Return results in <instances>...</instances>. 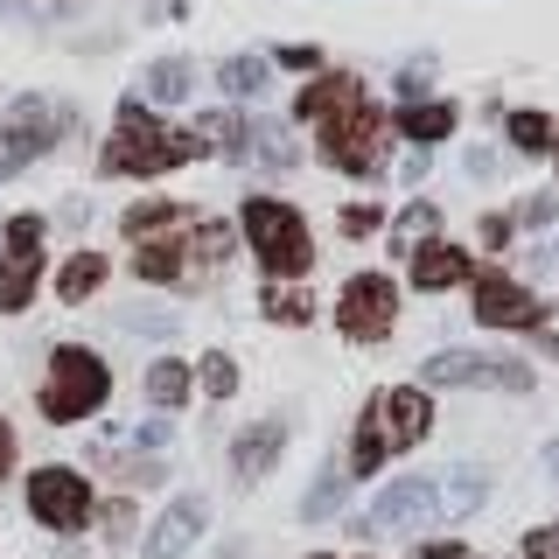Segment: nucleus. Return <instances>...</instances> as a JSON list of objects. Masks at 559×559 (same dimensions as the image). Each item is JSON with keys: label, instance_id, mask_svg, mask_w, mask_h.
I'll return each instance as SVG.
<instances>
[{"label": "nucleus", "instance_id": "1", "mask_svg": "<svg viewBox=\"0 0 559 559\" xmlns=\"http://www.w3.org/2000/svg\"><path fill=\"white\" fill-rule=\"evenodd\" d=\"M197 154H203V140L189 127H168L147 98H127L98 162H105V175H168V168L197 162Z\"/></svg>", "mask_w": 559, "mask_h": 559}, {"label": "nucleus", "instance_id": "2", "mask_svg": "<svg viewBox=\"0 0 559 559\" xmlns=\"http://www.w3.org/2000/svg\"><path fill=\"white\" fill-rule=\"evenodd\" d=\"M427 427H433L427 392H413V384H384V392H371V406H364V419H357V441H349V476H378L399 448L427 441Z\"/></svg>", "mask_w": 559, "mask_h": 559}, {"label": "nucleus", "instance_id": "3", "mask_svg": "<svg viewBox=\"0 0 559 559\" xmlns=\"http://www.w3.org/2000/svg\"><path fill=\"white\" fill-rule=\"evenodd\" d=\"M112 399V371H105L98 349L84 343H57L49 349V378H43V419L49 427H78Z\"/></svg>", "mask_w": 559, "mask_h": 559}, {"label": "nucleus", "instance_id": "4", "mask_svg": "<svg viewBox=\"0 0 559 559\" xmlns=\"http://www.w3.org/2000/svg\"><path fill=\"white\" fill-rule=\"evenodd\" d=\"M238 224H245V245H252V259H259L273 280H301V273L314 266V238H308V224H301V210H294V203L252 197Z\"/></svg>", "mask_w": 559, "mask_h": 559}, {"label": "nucleus", "instance_id": "5", "mask_svg": "<svg viewBox=\"0 0 559 559\" xmlns=\"http://www.w3.org/2000/svg\"><path fill=\"white\" fill-rule=\"evenodd\" d=\"M322 127V162H336L343 175H378L384 168V140H392V119L378 112L364 92H349L329 119H314Z\"/></svg>", "mask_w": 559, "mask_h": 559}, {"label": "nucleus", "instance_id": "6", "mask_svg": "<svg viewBox=\"0 0 559 559\" xmlns=\"http://www.w3.org/2000/svg\"><path fill=\"white\" fill-rule=\"evenodd\" d=\"M63 105L57 98H14L8 105V119H0V175H22L28 162H43V154L49 147H57V140H63Z\"/></svg>", "mask_w": 559, "mask_h": 559}, {"label": "nucleus", "instance_id": "7", "mask_svg": "<svg viewBox=\"0 0 559 559\" xmlns=\"http://www.w3.org/2000/svg\"><path fill=\"white\" fill-rule=\"evenodd\" d=\"M28 518L43 524V532H84V524H92V483L63 462L35 468L28 476Z\"/></svg>", "mask_w": 559, "mask_h": 559}, {"label": "nucleus", "instance_id": "8", "mask_svg": "<svg viewBox=\"0 0 559 559\" xmlns=\"http://www.w3.org/2000/svg\"><path fill=\"white\" fill-rule=\"evenodd\" d=\"M392 322H399V287H392L384 273H357V280L336 294V329H343L349 343L392 336Z\"/></svg>", "mask_w": 559, "mask_h": 559}, {"label": "nucleus", "instance_id": "9", "mask_svg": "<svg viewBox=\"0 0 559 559\" xmlns=\"http://www.w3.org/2000/svg\"><path fill=\"white\" fill-rule=\"evenodd\" d=\"M427 384H483V392H532V364L518 357H476V349H441L427 357Z\"/></svg>", "mask_w": 559, "mask_h": 559}, {"label": "nucleus", "instance_id": "10", "mask_svg": "<svg viewBox=\"0 0 559 559\" xmlns=\"http://www.w3.org/2000/svg\"><path fill=\"white\" fill-rule=\"evenodd\" d=\"M476 322L483 329H538L546 322V301H538L532 287H518V280H503V273H483L476 280Z\"/></svg>", "mask_w": 559, "mask_h": 559}, {"label": "nucleus", "instance_id": "11", "mask_svg": "<svg viewBox=\"0 0 559 559\" xmlns=\"http://www.w3.org/2000/svg\"><path fill=\"white\" fill-rule=\"evenodd\" d=\"M203 524H210V503L203 497H175L168 511L147 524V538H140V546H147V559H182L203 538Z\"/></svg>", "mask_w": 559, "mask_h": 559}, {"label": "nucleus", "instance_id": "12", "mask_svg": "<svg viewBox=\"0 0 559 559\" xmlns=\"http://www.w3.org/2000/svg\"><path fill=\"white\" fill-rule=\"evenodd\" d=\"M433 503H441V489H433V483L399 476V483L378 489V503H371V518H364V524H378V532H406V524L433 518Z\"/></svg>", "mask_w": 559, "mask_h": 559}, {"label": "nucleus", "instance_id": "13", "mask_svg": "<svg viewBox=\"0 0 559 559\" xmlns=\"http://www.w3.org/2000/svg\"><path fill=\"white\" fill-rule=\"evenodd\" d=\"M280 448H287V427L280 419H259V427H245L238 441H231V468H238V483H259L266 468L280 462Z\"/></svg>", "mask_w": 559, "mask_h": 559}, {"label": "nucleus", "instance_id": "14", "mask_svg": "<svg viewBox=\"0 0 559 559\" xmlns=\"http://www.w3.org/2000/svg\"><path fill=\"white\" fill-rule=\"evenodd\" d=\"M182 224H197V210H189V203L147 197V203H133L127 217H119V231H127L133 245H147V238H168V231H182Z\"/></svg>", "mask_w": 559, "mask_h": 559}, {"label": "nucleus", "instance_id": "15", "mask_svg": "<svg viewBox=\"0 0 559 559\" xmlns=\"http://www.w3.org/2000/svg\"><path fill=\"white\" fill-rule=\"evenodd\" d=\"M468 280V252H454V245H419L413 252V287L419 294H441V287H462Z\"/></svg>", "mask_w": 559, "mask_h": 559}, {"label": "nucleus", "instance_id": "16", "mask_svg": "<svg viewBox=\"0 0 559 559\" xmlns=\"http://www.w3.org/2000/svg\"><path fill=\"white\" fill-rule=\"evenodd\" d=\"M231 224H203L197 217V231H189V287H203V280H217L224 273V259H231Z\"/></svg>", "mask_w": 559, "mask_h": 559}, {"label": "nucleus", "instance_id": "17", "mask_svg": "<svg viewBox=\"0 0 559 559\" xmlns=\"http://www.w3.org/2000/svg\"><path fill=\"white\" fill-rule=\"evenodd\" d=\"M105 273H112V266H105V252H70L63 273H57V301H70V308L92 301V294L105 287Z\"/></svg>", "mask_w": 559, "mask_h": 559}, {"label": "nucleus", "instance_id": "18", "mask_svg": "<svg viewBox=\"0 0 559 559\" xmlns=\"http://www.w3.org/2000/svg\"><path fill=\"white\" fill-rule=\"evenodd\" d=\"M349 92H364V84L349 78V70H329V78H314L308 92H301V105H294V119H308V127H314V119H329V112H336V105H343Z\"/></svg>", "mask_w": 559, "mask_h": 559}, {"label": "nucleus", "instance_id": "19", "mask_svg": "<svg viewBox=\"0 0 559 559\" xmlns=\"http://www.w3.org/2000/svg\"><path fill=\"white\" fill-rule=\"evenodd\" d=\"M182 399H189V364H182V357H154V364H147V406L175 413Z\"/></svg>", "mask_w": 559, "mask_h": 559}, {"label": "nucleus", "instance_id": "20", "mask_svg": "<svg viewBox=\"0 0 559 559\" xmlns=\"http://www.w3.org/2000/svg\"><path fill=\"white\" fill-rule=\"evenodd\" d=\"M35 280H43V259H0V314H22L35 301Z\"/></svg>", "mask_w": 559, "mask_h": 559}, {"label": "nucleus", "instance_id": "21", "mask_svg": "<svg viewBox=\"0 0 559 559\" xmlns=\"http://www.w3.org/2000/svg\"><path fill=\"white\" fill-rule=\"evenodd\" d=\"M245 133H252V119H238V112H203L197 119L203 154H245Z\"/></svg>", "mask_w": 559, "mask_h": 559}, {"label": "nucleus", "instance_id": "22", "mask_svg": "<svg viewBox=\"0 0 559 559\" xmlns=\"http://www.w3.org/2000/svg\"><path fill=\"white\" fill-rule=\"evenodd\" d=\"M43 238H49V224L35 217V210H22V217H8V231H0V259H43Z\"/></svg>", "mask_w": 559, "mask_h": 559}, {"label": "nucleus", "instance_id": "23", "mask_svg": "<svg viewBox=\"0 0 559 559\" xmlns=\"http://www.w3.org/2000/svg\"><path fill=\"white\" fill-rule=\"evenodd\" d=\"M399 127L413 140H448L454 133V105H433V98H413L406 112H399Z\"/></svg>", "mask_w": 559, "mask_h": 559}, {"label": "nucleus", "instance_id": "24", "mask_svg": "<svg viewBox=\"0 0 559 559\" xmlns=\"http://www.w3.org/2000/svg\"><path fill=\"white\" fill-rule=\"evenodd\" d=\"M266 78H273L266 57H231V63L217 70V84H224L231 98H259V92H266Z\"/></svg>", "mask_w": 559, "mask_h": 559}, {"label": "nucleus", "instance_id": "25", "mask_svg": "<svg viewBox=\"0 0 559 559\" xmlns=\"http://www.w3.org/2000/svg\"><path fill=\"white\" fill-rule=\"evenodd\" d=\"M147 98H162V105L189 98V63H182V57H162V63H147Z\"/></svg>", "mask_w": 559, "mask_h": 559}, {"label": "nucleus", "instance_id": "26", "mask_svg": "<svg viewBox=\"0 0 559 559\" xmlns=\"http://www.w3.org/2000/svg\"><path fill=\"white\" fill-rule=\"evenodd\" d=\"M433 224H441V210H433V203H413L406 217L392 224V245H399V252H419V245L433 238Z\"/></svg>", "mask_w": 559, "mask_h": 559}, {"label": "nucleus", "instance_id": "27", "mask_svg": "<svg viewBox=\"0 0 559 559\" xmlns=\"http://www.w3.org/2000/svg\"><path fill=\"white\" fill-rule=\"evenodd\" d=\"M245 154H259L266 168H287V162H294V140H287V133H273V127H259V119H252V133H245Z\"/></svg>", "mask_w": 559, "mask_h": 559}, {"label": "nucleus", "instance_id": "28", "mask_svg": "<svg viewBox=\"0 0 559 559\" xmlns=\"http://www.w3.org/2000/svg\"><path fill=\"white\" fill-rule=\"evenodd\" d=\"M483 489H489V476H483L476 462H468L462 476L448 483V518H468V511H476V503H483Z\"/></svg>", "mask_w": 559, "mask_h": 559}, {"label": "nucleus", "instance_id": "29", "mask_svg": "<svg viewBox=\"0 0 559 559\" xmlns=\"http://www.w3.org/2000/svg\"><path fill=\"white\" fill-rule=\"evenodd\" d=\"M511 147H524V154L552 147V119L546 112H511Z\"/></svg>", "mask_w": 559, "mask_h": 559}, {"label": "nucleus", "instance_id": "30", "mask_svg": "<svg viewBox=\"0 0 559 559\" xmlns=\"http://www.w3.org/2000/svg\"><path fill=\"white\" fill-rule=\"evenodd\" d=\"M197 378H203V392H210V399H231V392H238V364L224 357V349H210Z\"/></svg>", "mask_w": 559, "mask_h": 559}, {"label": "nucleus", "instance_id": "31", "mask_svg": "<svg viewBox=\"0 0 559 559\" xmlns=\"http://www.w3.org/2000/svg\"><path fill=\"white\" fill-rule=\"evenodd\" d=\"M259 308H266L273 322H308V314H314V301H308V294H294V287H273Z\"/></svg>", "mask_w": 559, "mask_h": 559}, {"label": "nucleus", "instance_id": "32", "mask_svg": "<svg viewBox=\"0 0 559 559\" xmlns=\"http://www.w3.org/2000/svg\"><path fill=\"white\" fill-rule=\"evenodd\" d=\"M336 503H343V476H336V468H329V476H322V483H314V489H308V503H301V518L314 524V518H329V511H336Z\"/></svg>", "mask_w": 559, "mask_h": 559}, {"label": "nucleus", "instance_id": "33", "mask_svg": "<svg viewBox=\"0 0 559 559\" xmlns=\"http://www.w3.org/2000/svg\"><path fill=\"white\" fill-rule=\"evenodd\" d=\"M98 532L112 538V546H127V538H133V503H127V497H112V503L98 511Z\"/></svg>", "mask_w": 559, "mask_h": 559}, {"label": "nucleus", "instance_id": "34", "mask_svg": "<svg viewBox=\"0 0 559 559\" xmlns=\"http://www.w3.org/2000/svg\"><path fill=\"white\" fill-rule=\"evenodd\" d=\"M427 78H433V57H413L406 70H399V92H406V105H413L419 92H427Z\"/></svg>", "mask_w": 559, "mask_h": 559}, {"label": "nucleus", "instance_id": "35", "mask_svg": "<svg viewBox=\"0 0 559 559\" xmlns=\"http://www.w3.org/2000/svg\"><path fill=\"white\" fill-rule=\"evenodd\" d=\"M524 559H559V524H538V532L524 538Z\"/></svg>", "mask_w": 559, "mask_h": 559}, {"label": "nucleus", "instance_id": "36", "mask_svg": "<svg viewBox=\"0 0 559 559\" xmlns=\"http://www.w3.org/2000/svg\"><path fill=\"white\" fill-rule=\"evenodd\" d=\"M343 231H349V238H371V231H378V210H371V203H349V210H343Z\"/></svg>", "mask_w": 559, "mask_h": 559}, {"label": "nucleus", "instance_id": "37", "mask_svg": "<svg viewBox=\"0 0 559 559\" xmlns=\"http://www.w3.org/2000/svg\"><path fill=\"white\" fill-rule=\"evenodd\" d=\"M280 63H287V70H314V63H322V57H314L308 43H294V49H280Z\"/></svg>", "mask_w": 559, "mask_h": 559}, {"label": "nucleus", "instance_id": "38", "mask_svg": "<svg viewBox=\"0 0 559 559\" xmlns=\"http://www.w3.org/2000/svg\"><path fill=\"white\" fill-rule=\"evenodd\" d=\"M483 238H489V245L503 252V245H511V217H483Z\"/></svg>", "mask_w": 559, "mask_h": 559}, {"label": "nucleus", "instance_id": "39", "mask_svg": "<svg viewBox=\"0 0 559 559\" xmlns=\"http://www.w3.org/2000/svg\"><path fill=\"white\" fill-rule=\"evenodd\" d=\"M413 559H462V546H454V538H433V546H419Z\"/></svg>", "mask_w": 559, "mask_h": 559}, {"label": "nucleus", "instance_id": "40", "mask_svg": "<svg viewBox=\"0 0 559 559\" xmlns=\"http://www.w3.org/2000/svg\"><path fill=\"white\" fill-rule=\"evenodd\" d=\"M0 476H14V427L0 419Z\"/></svg>", "mask_w": 559, "mask_h": 559}, {"label": "nucleus", "instance_id": "41", "mask_svg": "<svg viewBox=\"0 0 559 559\" xmlns=\"http://www.w3.org/2000/svg\"><path fill=\"white\" fill-rule=\"evenodd\" d=\"M552 154H559V127H552Z\"/></svg>", "mask_w": 559, "mask_h": 559}, {"label": "nucleus", "instance_id": "42", "mask_svg": "<svg viewBox=\"0 0 559 559\" xmlns=\"http://www.w3.org/2000/svg\"><path fill=\"white\" fill-rule=\"evenodd\" d=\"M552 468H559V448H552Z\"/></svg>", "mask_w": 559, "mask_h": 559}, {"label": "nucleus", "instance_id": "43", "mask_svg": "<svg viewBox=\"0 0 559 559\" xmlns=\"http://www.w3.org/2000/svg\"><path fill=\"white\" fill-rule=\"evenodd\" d=\"M308 559H329V552H308Z\"/></svg>", "mask_w": 559, "mask_h": 559}]
</instances>
